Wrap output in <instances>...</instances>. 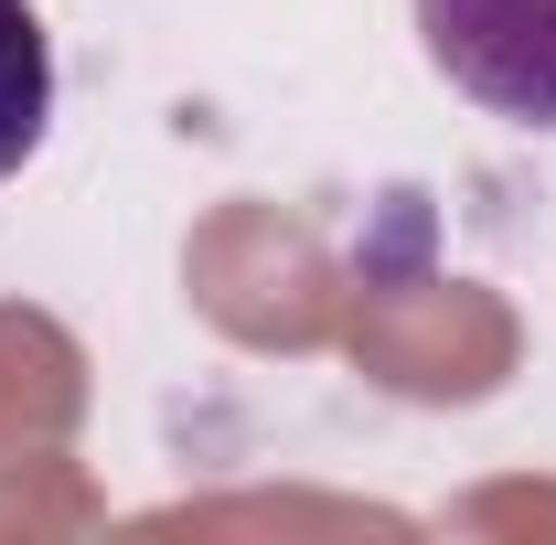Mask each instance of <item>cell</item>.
<instances>
[{
	"mask_svg": "<svg viewBox=\"0 0 556 545\" xmlns=\"http://www.w3.org/2000/svg\"><path fill=\"white\" fill-rule=\"evenodd\" d=\"M43 129H54V43L33 0H0V182L43 150Z\"/></svg>",
	"mask_w": 556,
	"mask_h": 545,
	"instance_id": "obj_2",
	"label": "cell"
},
{
	"mask_svg": "<svg viewBox=\"0 0 556 545\" xmlns=\"http://www.w3.org/2000/svg\"><path fill=\"white\" fill-rule=\"evenodd\" d=\"M417 43L482 118L556 129V0H417Z\"/></svg>",
	"mask_w": 556,
	"mask_h": 545,
	"instance_id": "obj_1",
	"label": "cell"
}]
</instances>
